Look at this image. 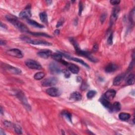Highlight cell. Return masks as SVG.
Returning a JSON list of instances; mask_svg holds the SVG:
<instances>
[{"instance_id": "obj_1", "label": "cell", "mask_w": 135, "mask_h": 135, "mask_svg": "<svg viewBox=\"0 0 135 135\" xmlns=\"http://www.w3.org/2000/svg\"><path fill=\"white\" fill-rule=\"evenodd\" d=\"M6 19L7 21L12 23L14 26L18 29L20 31L24 32H29V30L27 26L22 22H20V21L18 20L16 16L12 15H7L6 16Z\"/></svg>"}, {"instance_id": "obj_2", "label": "cell", "mask_w": 135, "mask_h": 135, "mask_svg": "<svg viewBox=\"0 0 135 135\" xmlns=\"http://www.w3.org/2000/svg\"><path fill=\"white\" fill-rule=\"evenodd\" d=\"M70 40H71V43H72V44L74 46V48L76 52H77L78 54L81 55V56H82L83 57H85L86 58H88L89 60L93 62H97V61H98V59L96 58L95 57L92 56L89 52L86 51H83L80 49L78 44L77 43V42H76L73 39H71Z\"/></svg>"}, {"instance_id": "obj_3", "label": "cell", "mask_w": 135, "mask_h": 135, "mask_svg": "<svg viewBox=\"0 0 135 135\" xmlns=\"http://www.w3.org/2000/svg\"><path fill=\"white\" fill-rule=\"evenodd\" d=\"M23 41L26 42L27 43H30L34 45H51L52 44L49 43V42L42 40L38 39H31L27 36H22L21 37Z\"/></svg>"}, {"instance_id": "obj_4", "label": "cell", "mask_w": 135, "mask_h": 135, "mask_svg": "<svg viewBox=\"0 0 135 135\" xmlns=\"http://www.w3.org/2000/svg\"><path fill=\"white\" fill-rule=\"evenodd\" d=\"M25 65H26L30 69H35V70H40L42 68L41 65L39 63H38L35 60H32V59H28L25 62Z\"/></svg>"}, {"instance_id": "obj_5", "label": "cell", "mask_w": 135, "mask_h": 135, "mask_svg": "<svg viewBox=\"0 0 135 135\" xmlns=\"http://www.w3.org/2000/svg\"><path fill=\"white\" fill-rule=\"evenodd\" d=\"M58 83V79L56 77H50L42 81L41 84L43 87H50L56 85Z\"/></svg>"}, {"instance_id": "obj_6", "label": "cell", "mask_w": 135, "mask_h": 135, "mask_svg": "<svg viewBox=\"0 0 135 135\" xmlns=\"http://www.w3.org/2000/svg\"><path fill=\"white\" fill-rule=\"evenodd\" d=\"M6 53L9 56L17 58H22L23 57V53L18 49H13L8 50Z\"/></svg>"}, {"instance_id": "obj_7", "label": "cell", "mask_w": 135, "mask_h": 135, "mask_svg": "<svg viewBox=\"0 0 135 135\" xmlns=\"http://www.w3.org/2000/svg\"><path fill=\"white\" fill-rule=\"evenodd\" d=\"M49 68L50 72L54 74H58L61 72V69L58 64L55 62H52L49 65Z\"/></svg>"}, {"instance_id": "obj_8", "label": "cell", "mask_w": 135, "mask_h": 135, "mask_svg": "<svg viewBox=\"0 0 135 135\" xmlns=\"http://www.w3.org/2000/svg\"><path fill=\"white\" fill-rule=\"evenodd\" d=\"M46 94L51 97H58L61 95V91L57 88H51L46 90Z\"/></svg>"}, {"instance_id": "obj_9", "label": "cell", "mask_w": 135, "mask_h": 135, "mask_svg": "<svg viewBox=\"0 0 135 135\" xmlns=\"http://www.w3.org/2000/svg\"><path fill=\"white\" fill-rule=\"evenodd\" d=\"M19 16L22 18H24L27 19H29V18L31 16V13L30 8H26L24 10L21 11L20 14Z\"/></svg>"}, {"instance_id": "obj_10", "label": "cell", "mask_w": 135, "mask_h": 135, "mask_svg": "<svg viewBox=\"0 0 135 135\" xmlns=\"http://www.w3.org/2000/svg\"><path fill=\"white\" fill-rule=\"evenodd\" d=\"M18 98L20 99V100L21 101V102L23 103L24 106L26 107L29 110H31L30 106V105L29 104V103L28 102V101L23 93L20 92L19 94V95H18Z\"/></svg>"}, {"instance_id": "obj_11", "label": "cell", "mask_w": 135, "mask_h": 135, "mask_svg": "<svg viewBox=\"0 0 135 135\" xmlns=\"http://www.w3.org/2000/svg\"><path fill=\"white\" fill-rule=\"evenodd\" d=\"M116 95V92L115 90L110 89L105 92L104 94V97L108 100H112Z\"/></svg>"}, {"instance_id": "obj_12", "label": "cell", "mask_w": 135, "mask_h": 135, "mask_svg": "<svg viewBox=\"0 0 135 135\" xmlns=\"http://www.w3.org/2000/svg\"><path fill=\"white\" fill-rule=\"evenodd\" d=\"M68 68L69 70L72 73L74 74H77L79 73L80 69L79 68L74 64H72V63H68V64L66 66Z\"/></svg>"}, {"instance_id": "obj_13", "label": "cell", "mask_w": 135, "mask_h": 135, "mask_svg": "<svg viewBox=\"0 0 135 135\" xmlns=\"http://www.w3.org/2000/svg\"><path fill=\"white\" fill-rule=\"evenodd\" d=\"M52 51L50 50H43L37 53V55L43 59H48L50 56H51Z\"/></svg>"}, {"instance_id": "obj_14", "label": "cell", "mask_w": 135, "mask_h": 135, "mask_svg": "<svg viewBox=\"0 0 135 135\" xmlns=\"http://www.w3.org/2000/svg\"><path fill=\"white\" fill-rule=\"evenodd\" d=\"M118 69V66L113 63H110L105 67V71L107 73H111Z\"/></svg>"}, {"instance_id": "obj_15", "label": "cell", "mask_w": 135, "mask_h": 135, "mask_svg": "<svg viewBox=\"0 0 135 135\" xmlns=\"http://www.w3.org/2000/svg\"><path fill=\"white\" fill-rule=\"evenodd\" d=\"M125 77V73H121L117 75V77L113 80V85L118 86L122 82Z\"/></svg>"}, {"instance_id": "obj_16", "label": "cell", "mask_w": 135, "mask_h": 135, "mask_svg": "<svg viewBox=\"0 0 135 135\" xmlns=\"http://www.w3.org/2000/svg\"><path fill=\"white\" fill-rule=\"evenodd\" d=\"M4 68H5V69H6L7 71L11 72L12 73H13L15 74H20L21 73H22V71L19 68L11 66L10 65H6L4 66Z\"/></svg>"}, {"instance_id": "obj_17", "label": "cell", "mask_w": 135, "mask_h": 135, "mask_svg": "<svg viewBox=\"0 0 135 135\" xmlns=\"http://www.w3.org/2000/svg\"><path fill=\"white\" fill-rule=\"evenodd\" d=\"M82 99V95L78 92H74L71 95L70 99L74 101L81 100Z\"/></svg>"}, {"instance_id": "obj_18", "label": "cell", "mask_w": 135, "mask_h": 135, "mask_svg": "<svg viewBox=\"0 0 135 135\" xmlns=\"http://www.w3.org/2000/svg\"><path fill=\"white\" fill-rule=\"evenodd\" d=\"M120 12V8L118 7H115L113 8L111 15V20L112 21H116L119 15V13Z\"/></svg>"}, {"instance_id": "obj_19", "label": "cell", "mask_w": 135, "mask_h": 135, "mask_svg": "<svg viewBox=\"0 0 135 135\" xmlns=\"http://www.w3.org/2000/svg\"><path fill=\"white\" fill-rule=\"evenodd\" d=\"M100 102L104 107L110 110H111L112 104L109 102V101L107 99L104 98V97H102V98H101L100 99Z\"/></svg>"}, {"instance_id": "obj_20", "label": "cell", "mask_w": 135, "mask_h": 135, "mask_svg": "<svg viewBox=\"0 0 135 135\" xmlns=\"http://www.w3.org/2000/svg\"><path fill=\"white\" fill-rule=\"evenodd\" d=\"M120 109H121L120 103L118 102H115L112 105L110 111L114 112H117L119 111L120 110Z\"/></svg>"}, {"instance_id": "obj_21", "label": "cell", "mask_w": 135, "mask_h": 135, "mask_svg": "<svg viewBox=\"0 0 135 135\" xmlns=\"http://www.w3.org/2000/svg\"><path fill=\"white\" fill-rule=\"evenodd\" d=\"M27 22L30 24L32 25V27L38 28H43V26L40 23L36 22L35 21H34L31 19H27Z\"/></svg>"}, {"instance_id": "obj_22", "label": "cell", "mask_w": 135, "mask_h": 135, "mask_svg": "<svg viewBox=\"0 0 135 135\" xmlns=\"http://www.w3.org/2000/svg\"><path fill=\"white\" fill-rule=\"evenodd\" d=\"M40 19L42 22L44 23H48V15L45 12H41L39 14Z\"/></svg>"}, {"instance_id": "obj_23", "label": "cell", "mask_w": 135, "mask_h": 135, "mask_svg": "<svg viewBox=\"0 0 135 135\" xmlns=\"http://www.w3.org/2000/svg\"><path fill=\"white\" fill-rule=\"evenodd\" d=\"M119 119L122 121H126L128 120L130 118V115L129 113H125V112H122L120 113L119 115Z\"/></svg>"}, {"instance_id": "obj_24", "label": "cell", "mask_w": 135, "mask_h": 135, "mask_svg": "<svg viewBox=\"0 0 135 135\" xmlns=\"http://www.w3.org/2000/svg\"><path fill=\"white\" fill-rule=\"evenodd\" d=\"M127 83L129 85H133L135 83V75L134 74H130L127 78Z\"/></svg>"}, {"instance_id": "obj_25", "label": "cell", "mask_w": 135, "mask_h": 135, "mask_svg": "<svg viewBox=\"0 0 135 135\" xmlns=\"http://www.w3.org/2000/svg\"><path fill=\"white\" fill-rule=\"evenodd\" d=\"M51 57L52 58L54 59L55 60H56L57 61H59V62H61L62 59V54H60V53H54V54H53L52 55H51Z\"/></svg>"}, {"instance_id": "obj_26", "label": "cell", "mask_w": 135, "mask_h": 135, "mask_svg": "<svg viewBox=\"0 0 135 135\" xmlns=\"http://www.w3.org/2000/svg\"><path fill=\"white\" fill-rule=\"evenodd\" d=\"M71 60H73L76 62L80 63V64H81L82 65L85 66L87 68H89V66L85 62H84L83 60H82L81 59H80L79 58H71Z\"/></svg>"}, {"instance_id": "obj_27", "label": "cell", "mask_w": 135, "mask_h": 135, "mask_svg": "<svg viewBox=\"0 0 135 135\" xmlns=\"http://www.w3.org/2000/svg\"><path fill=\"white\" fill-rule=\"evenodd\" d=\"M45 76L44 73L42 72H37L35 74V75H34V78L35 80H41L42 79H43Z\"/></svg>"}, {"instance_id": "obj_28", "label": "cell", "mask_w": 135, "mask_h": 135, "mask_svg": "<svg viewBox=\"0 0 135 135\" xmlns=\"http://www.w3.org/2000/svg\"><path fill=\"white\" fill-rule=\"evenodd\" d=\"M62 115L64 116L69 121H70L71 122H72V115L70 112L67 111H64L62 113Z\"/></svg>"}, {"instance_id": "obj_29", "label": "cell", "mask_w": 135, "mask_h": 135, "mask_svg": "<svg viewBox=\"0 0 135 135\" xmlns=\"http://www.w3.org/2000/svg\"><path fill=\"white\" fill-rule=\"evenodd\" d=\"M28 33L31 34L36 35V36H45V37H51V36H50L49 35L47 34H46V33H35V32H29V31Z\"/></svg>"}, {"instance_id": "obj_30", "label": "cell", "mask_w": 135, "mask_h": 135, "mask_svg": "<svg viewBox=\"0 0 135 135\" xmlns=\"http://www.w3.org/2000/svg\"><path fill=\"white\" fill-rule=\"evenodd\" d=\"M96 95V91H95V90H90L87 93V96L88 97V98L91 99V98H93V97H94Z\"/></svg>"}, {"instance_id": "obj_31", "label": "cell", "mask_w": 135, "mask_h": 135, "mask_svg": "<svg viewBox=\"0 0 135 135\" xmlns=\"http://www.w3.org/2000/svg\"><path fill=\"white\" fill-rule=\"evenodd\" d=\"M113 42V34L111 33L110 34L108 39L107 40V43L109 45H111Z\"/></svg>"}, {"instance_id": "obj_32", "label": "cell", "mask_w": 135, "mask_h": 135, "mask_svg": "<svg viewBox=\"0 0 135 135\" xmlns=\"http://www.w3.org/2000/svg\"><path fill=\"white\" fill-rule=\"evenodd\" d=\"M14 130L17 134H22V129H21L20 127L18 125H16L14 127Z\"/></svg>"}, {"instance_id": "obj_33", "label": "cell", "mask_w": 135, "mask_h": 135, "mask_svg": "<svg viewBox=\"0 0 135 135\" xmlns=\"http://www.w3.org/2000/svg\"><path fill=\"white\" fill-rule=\"evenodd\" d=\"M62 72L64 73L66 78H69L70 77V72L68 70L64 69L63 70H62Z\"/></svg>"}, {"instance_id": "obj_34", "label": "cell", "mask_w": 135, "mask_h": 135, "mask_svg": "<svg viewBox=\"0 0 135 135\" xmlns=\"http://www.w3.org/2000/svg\"><path fill=\"white\" fill-rule=\"evenodd\" d=\"M83 10V5L82 2H80L79 3V14L80 15L81 14V13Z\"/></svg>"}, {"instance_id": "obj_35", "label": "cell", "mask_w": 135, "mask_h": 135, "mask_svg": "<svg viewBox=\"0 0 135 135\" xmlns=\"http://www.w3.org/2000/svg\"><path fill=\"white\" fill-rule=\"evenodd\" d=\"M63 23H64V20H63V19H61V20H59V22H58V23L57 24V27L58 28V27H60L62 26Z\"/></svg>"}, {"instance_id": "obj_36", "label": "cell", "mask_w": 135, "mask_h": 135, "mask_svg": "<svg viewBox=\"0 0 135 135\" xmlns=\"http://www.w3.org/2000/svg\"><path fill=\"white\" fill-rule=\"evenodd\" d=\"M110 3L112 5H117V4H119L120 2V1H118V0H112L110 1Z\"/></svg>"}, {"instance_id": "obj_37", "label": "cell", "mask_w": 135, "mask_h": 135, "mask_svg": "<svg viewBox=\"0 0 135 135\" xmlns=\"http://www.w3.org/2000/svg\"><path fill=\"white\" fill-rule=\"evenodd\" d=\"M4 124L6 127H11L12 125V124L11 123V122L7 121H6L4 122Z\"/></svg>"}, {"instance_id": "obj_38", "label": "cell", "mask_w": 135, "mask_h": 135, "mask_svg": "<svg viewBox=\"0 0 135 135\" xmlns=\"http://www.w3.org/2000/svg\"><path fill=\"white\" fill-rule=\"evenodd\" d=\"M106 19V15L105 14H103L101 16V21L102 22H103L105 19Z\"/></svg>"}, {"instance_id": "obj_39", "label": "cell", "mask_w": 135, "mask_h": 135, "mask_svg": "<svg viewBox=\"0 0 135 135\" xmlns=\"http://www.w3.org/2000/svg\"><path fill=\"white\" fill-rule=\"evenodd\" d=\"M98 50V44H96L94 46V48H93V50L95 51H97V50Z\"/></svg>"}, {"instance_id": "obj_40", "label": "cell", "mask_w": 135, "mask_h": 135, "mask_svg": "<svg viewBox=\"0 0 135 135\" xmlns=\"http://www.w3.org/2000/svg\"><path fill=\"white\" fill-rule=\"evenodd\" d=\"M59 33H60V31H59V30H56L54 31V34L59 35Z\"/></svg>"}, {"instance_id": "obj_41", "label": "cell", "mask_w": 135, "mask_h": 135, "mask_svg": "<svg viewBox=\"0 0 135 135\" xmlns=\"http://www.w3.org/2000/svg\"><path fill=\"white\" fill-rule=\"evenodd\" d=\"M0 130H1V131H0V135H5V133H4L3 132V130H2V129H0Z\"/></svg>"}, {"instance_id": "obj_42", "label": "cell", "mask_w": 135, "mask_h": 135, "mask_svg": "<svg viewBox=\"0 0 135 135\" xmlns=\"http://www.w3.org/2000/svg\"><path fill=\"white\" fill-rule=\"evenodd\" d=\"M0 43H1V45H3V44H5V42L3 40H1V42H0Z\"/></svg>"}, {"instance_id": "obj_43", "label": "cell", "mask_w": 135, "mask_h": 135, "mask_svg": "<svg viewBox=\"0 0 135 135\" xmlns=\"http://www.w3.org/2000/svg\"><path fill=\"white\" fill-rule=\"evenodd\" d=\"M46 3H48L49 5H50V4H51L52 1H46Z\"/></svg>"}, {"instance_id": "obj_44", "label": "cell", "mask_w": 135, "mask_h": 135, "mask_svg": "<svg viewBox=\"0 0 135 135\" xmlns=\"http://www.w3.org/2000/svg\"><path fill=\"white\" fill-rule=\"evenodd\" d=\"M1 114H2V115H3V109H2V107H1Z\"/></svg>"}]
</instances>
